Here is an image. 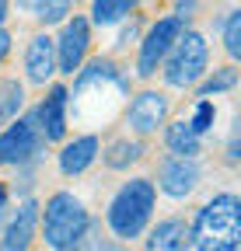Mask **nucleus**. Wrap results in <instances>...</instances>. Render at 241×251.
<instances>
[{
  "label": "nucleus",
  "instance_id": "nucleus-1",
  "mask_svg": "<svg viewBox=\"0 0 241 251\" xmlns=\"http://www.w3.org/2000/svg\"><path fill=\"white\" fill-rule=\"evenodd\" d=\"M189 241L196 251H238L241 244V199L234 192H217L206 199L189 224Z\"/></svg>",
  "mask_w": 241,
  "mask_h": 251
},
{
  "label": "nucleus",
  "instance_id": "nucleus-2",
  "mask_svg": "<svg viewBox=\"0 0 241 251\" xmlns=\"http://www.w3.org/2000/svg\"><path fill=\"white\" fill-rule=\"evenodd\" d=\"M87 230L91 213L74 192H53L46 206H39V237L49 251H80Z\"/></svg>",
  "mask_w": 241,
  "mask_h": 251
},
{
  "label": "nucleus",
  "instance_id": "nucleus-3",
  "mask_svg": "<svg viewBox=\"0 0 241 251\" xmlns=\"http://www.w3.org/2000/svg\"><path fill=\"white\" fill-rule=\"evenodd\" d=\"M158 206V188L150 178H130L119 185V192L112 196L105 220H108V230L115 241H136L143 237V230L150 227V216H154Z\"/></svg>",
  "mask_w": 241,
  "mask_h": 251
},
{
  "label": "nucleus",
  "instance_id": "nucleus-4",
  "mask_svg": "<svg viewBox=\"0 0 241 251\" xmlns=\"http://www.w3.org/2000/svg\"><path fill=\"white\" fill-rule=\"evenodd\" d=\"M206 67H210V42L203 39V31L186 28L175 39V46L168 49V56L161 63V74H164L168 87H196L203 80Z\"/></svg>",
  "mask_w": 241,
  "mask_h": 251
},
{
  "label": "nucleus",
  "instance_id": "nucleus-5",
  "mask_svg": "<svg viewBox=\"0 0 241 251\" xmlns=\"http://www.w3.org/2000/svg\"><path fill=\"white\" fill-rule=\"evenodd\" d=\"M42 150H46V140L35 129L32 112L21 115V119H11L4 129H0V164H11V168L35 164Z\"/></svg>",
  "mask_w": 241,
  "mask_h": 251
},
{
  "label": "nucleus",
  "instance_id": "nucleus-6",
  "mask_svg": "<svg viewBox=\"0 0 241 251\" xmlns=\"http://www.w3.org/2000/svg\"><path fill=\"white\" fill-rule=\"evenodd\" d=\"M189 28V21L182 18H175V14H164L158 18L154 25H150L143 31V39H140V56H136V77H154L161 70V63L168 56V49L175 46V39L182 35V31Z\"/></svg>",
  "mask_w": 241,
  "mask_h": 251
},
{
  "label": "nucleus",
  "instance_id": "nucleus-7",
  "mask_svg": "<svg viewBox=\"0 0 241 251\" xmlns=\"http://www.w3.org/2000/svg\"><path fill=\"white\" fill-rule=\"evenodd\" d=\"M53 46H56V70L59 74L80 70L87 46H91V21L84 14H70L63 21V28H59V35L53 39Z\"/></svg>",
  "mask_w": 241,
  "mask_h": 251
},
{
  "label": "nucleus",
  "instance_id": "nucleus-8",
  "mask_svg": "<svg viewBox=\"0 0 241 251\" xmlns=\"http://www.w3.org/2000/svg\"><path fill=\"white\" fill-rule=\"evenodd\" d=\"M67 105H70V91L63 84H53L46 91V98L32 108L35 115V129L46 143H59L67 136Z\"/></svg>",
  "mask_w": 241,
  "mask_h": 251
},
{
  "label": "nucleus",
  "instance_id": "nucleus-9",
  "mask_svg": "<svg viewBox=\"0 0 241 251\" xmlns=\"http://www.w3.org/2000/svg\"><path fill=\"white\" fill-rule=\"evenodd\" d=\"M168 108L171 105L161 91H140V94H133V101L126 108V122L136 136H150L168 122Z\"/></svg>",
  "mask_w": 241,
  "mask_h": 251
},
{
  "label": "nucleus",
  "instance_id": "nucleus-10",
  "mask_svg": "<svg viewBox=\"0 0 241 251\" xmlns=\"http://www.w3.org/2000/svg\"><path fill=\"white\" fill-rule=\"evenodd\" d=\"M35 237H39V202L21 199V206L7 220V227L0 230V251H32Z\"/></svg>",
  "mask_w": 241,
  "mask_h": 251
},
{
  "label": "nucleus",
  "instance_id": "nucleus-11",
  "mask_svg": "<svg viewBox=\"0 0 241 251\" xmlns=\"http://www.w3.org/2000/svg\"><path fill=\"white\" fill-rule=\"evenodd\" d=\"M199 185V161H192V157H164L161 168H158V185L164 196L171 199H186L196 192Z\"/></svg>",
  "mask_w": 241,
  "mask_h": 251
},
{
  "label": "nucleus",
  "instance_id": "nucleus-12",
  "mask_svg": "<svg viewBox=\"0 0 241 251\" xmlns=\"http://www.w3.org/2000/svg\"><path fill=\"white\" fill-rule=\"evenodd\" d=\"M98 153H102L98 136H95V133H84V136H74V140H67L63 147H59L56 164H59V171H63L67 178H70V175H84L87 168L95 164Z\"/></svg>",
  "mask_w": 241,
  "mask_h": 251
},
{
  "label": "nucleus",
  "instance_id": "nucleus-13",
  "mask_svg": "<svg viewBox=\"0 0 241 251\" xmlns=\"http://www.w3.org/2000/svg\"><path fill=\"white\" fill-rule=\"evenodd\" d=\"M53 74H56V46H53V35L39 31L25 49V77L28 84H46Z\"/></svg>",
  "mask_w": 241,
  "mask_h": 251
},
{
  "label": "nucleus",
  "instance_id": "nucleus-14",
  "mask_svg": "<svg viewBox=\"0 0 241 251\" xmlns=\"http://www.w3.org/2000/svg\"><path fill=\"white\" fill-rule=\"evenodd\" d=\"M147 241H143V251H189L192 241H189V224L178 216H168V220H158L150 230H143Z\"/></svg>",
  "mask_w": 241,
  "mask_h": 251
},
{
  "label": "nucleus",
  "instance_id": "nucleus-15",
  "mask_svg": "<svg viewBox=\"0 0 241 251\" xmlns=\"http://www.w3.org/2000/svg\"><path fill=\"white\" fill-rule=\"evenodd\" d=\"M164 147L171 150V157H199L203 150V136L192 133V126L186 119H175V122H164Z\"/></svg>",
  "mask_w": 241,
  "mask_h": 251
},
{
  "label": "nucleus",
  "instance_id": "nucleus-16",
  "mask_svg": "<svg viewBox=\"0 0 241 251\" xmlns=\"http://www.w3.org/2000/svg\"><path fill=\"white\" fill-rule=\"evenodd\" d=\"M143 157V143L140 140H130V136H119V140H112L105 150H102V161H105V168H112V171H126L130 164H136Z\"/></svg>",
  "mask_w": 241,
  "mask_h": 251
},
{
  "label": "nucleus",
  "instance_id": "nucleus-17",
  "mask_svg": "<svg viewBox=\"0 0 241 251\" xmlns=\"http://www.w3.org/2000/svg\"><path fill=\"white\" fill-rule=\"evenodd\" d=\"M25 14H32L39 25H63L70 18L74 0H18Z\"/></svg>",
  "mask_w": 241,
  "mask_h": 251
},
{
  "label": "nucleus",
  "instance_id": "nucleus-18",
  "mask_svg": "<svg viewBox=\"0 0 241 251\" xmlns=\"http://www.w3.org/2000/svg\"><path fill=\"white\" fill-rule=\"evenodd\" d=\"M140 0H91V21L102 28V25H119L133 14V7Z\"/></svg>",
  "mask_w": 241,
  "mask_h": 251
},
{
  "label": "nucleus",
  "instance_id": "nucleus-19",
  "mask_svg": "<svg viewBox=\"0 0 241 251\" xmlns=\"http://www.w3.org/2000/svg\"><path fill=\"white\" fill-rule=\"evenodd\" d=\"M234 84H238L234 63H227V67H217L214 74H210V77L199 84V98H210V94H220V91H234Z\"/></svg>",
  "mask_w": 241,
  "mask_h": 251
},
{
  "label": "nucleus",
  "instance_id": "nucleus-20",
  "mask_svg": "<svg viewBox=\"0 0 241 251\" xmlns=\"http://www.w3.org/2000/svg\"><path fill=\"white\" fill-rule=\"evenodd\" d=\"M21 105H25V87L18 80H4V84H0V112H4V119L7 122L18 119Z\"/></svg>",
  "mask_w": 241,
  "mask_h": 251
},
{
  "label": "nucleus",
  "instance_id": "nucleus-21",
  "mask_svg": "<svg viewBox=\"0 0 241 251\" xmlns=\"http://www.w3.org/2000/svg\"><path fill=\"white\" fill-rule=\"evenodd\" d=\"M224 49L231 59L241 56V11H231L224 18Z\"/></svg>",
  "mask_w": 241,
  "mask_h": 251
},
{
  "label": "nucleus",
  "instance_id": "nucleus-22",
  "mask_svg": "<svg viewBox=\"0 0 241 251\" xmlns=\"http://www.w3.org/2000/svg\"><path fill=\"white\" fill-rule=\"evenodd\" d=\"M214 119H217V108H214V101L210 98H199L196 101V112H192V119H186L189 126H192V133L196 136H203L210 126H214Z\"/></svg>",
  "mask_w": 241,
  "mask_h": 251
},
{
  "label": "nucleus",
  "instance_id": "nucleus-23",
  "mask_svg": "<svg viewBox=\"0 0 241 251\" xmlns=\"http://www.w3.org/2000/svg\"><path fill=\"white\" fill-rule=\"evenodd\" d=\"M80 251H130V248L123 241H102V237H95V220H91V230H87Z\"/></svg>",
  "mask_w": 241,
  "mask_h": 251
},
{
  "label": "nucleus",
  "instance_id": "nucleus-24",
  "mask_svg": "<svg viewBox=\"0 0 241 251\" xmlns=\"http://www.w3.org/2000/svg\"><path fill=\"white\" fill-rule=\"evenodd\" d=\"M171 4H175V18L189 21V18L196 14V4H199V0H171Z\"/></svg>",
  "mask_w": 241,
  "mask_h": 251
},
{
  "label": "nucleus",
  "instance_id": "nucleus-25",
  "mask_svg": "<svg viewBox=\"0 0 241 251\" xmlns=\"http://www.w3.org/2000/svg\"><path fill=\"white\" fill-rule=\"evenodd\" d=\"M136 28H140V21L133 18V21H130L126 28H123V35H119V46H126V42H133V39H136Z\"/></svg>",
  "mask_w": 241,
  "mask_h": 251
},
{
  "label": "nucleus",
  "instance_id": "nucleus-26",
  "mask_svg": "<svg viewBox=\"0 0 241 251\" xmlns=\"http://www.w3.org/2000/svg\"><path fill=\"white\" fill-rule=\"evenodd\" d=\"M11 42H14V39H11V31H7V28H0V63L7 59V52H11Z\"/></svg>",
  "mask_w": 241,
  "mask_h": 251
},
{
  "label": "nucleus",
  "instance_id": "nucleus-27",
  "mask_svg": "<svg viewBox=\"0 0 241 251\" xmlns=\"http://www.w3.org/2000/svg\"><path fill=\"white\" fill-rule=\"evenodd\" d=\"M7 11H11V0H0V28H4V21H7Z\"/></svg>",
  "mask_w": 241,
  "mask_h": 251
},
{
  "label": "nucleus",
  "instance_id": "nucleus-28",
  "mask_svg": "<svg viewBox=\"0 0 241 251\" xmlns=\"http://www.w3.org/2000/svg\"><path fill=\"white\" fill-rule=\"evenodd\" d=\"M7 199H11V188H7L4 181H0V206H7Z\"/></svg>",
  "mask_w": 241,
  "mask_h": 251
},
{
  "label": "nucleus",
  "instance_id": "nucleus-29",
  "mask_svg": "<svg viewBox=\"0 0 241 251\" xmlns=\"http://www.w3.org/2000/svg\"><path fill=\"white\" fill-rule=\"evenodd\" d=\"M7 220H11V213H7V206H0V230L7 227Z\"/></svg>",
  "mask_w": 241,
  "mask_h": 251
},
{
  "label": "nucleus",
  "instance_id": "nucleus-30",
  "mask_svg": "<svg viewBox=\"0 0 241 251\" xmlns=\"http://www.w3.org/2000/svg\"><path fill=\"white\" fill-rule=\"evenodd\" d=\"M4 126H7V119H4V112H0V129H4Z\"/></svg>",
  "mask_w": 241,
  "mask_h": 251
}]
</instances>
